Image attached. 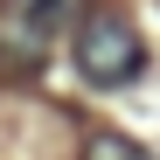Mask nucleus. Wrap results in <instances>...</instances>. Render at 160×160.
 Masks as SVG:
<instances>
[{
    "instance_id": "obj_2",
    "label": "nucleus",
    "mask_w": 160,
    "mask_h": 160,
    "mask_svg": "<svg viewBox=\"0 0 160 160\" xmlns=\"http://www.w3.org/2000/svg\"><path fill=\"white\" fill-rule=\"evenodd\" d=\"M70 21H77V0H0V56L35 70Z\"/></svg>"
},
{
    "instance_id": "obj_3",
    "label": "nucleus",
    "mask_w": 160,
    "mask_h": 160,
    "mask_svg": "<svg viewBox=\"0 0 160 160\" xmlns=\"http://www.w3.org/2000/svg\"><path fill=\"white\" fill-rule=\"evenodd\" d=\"M77 160H153L139 139H125V132H84V146H77Z\"/></svg>"
},
{
    "instance_id": "obj_1",
    "label": "nucleus",
    "mask_w": 160,
    "mask_h": 160,
    "mask_svg": "<svg viewBox=\"0 0 160 160\" xmlns=\"http://www.w3.org/2000/svg\"><path fill=\"white\" fill-rule=\"evenodd\" d=\"M70 63L91 91H125L146 77V35L132 28L118 7H91L70 28Z\"/></svg>"
}]
</instances>
